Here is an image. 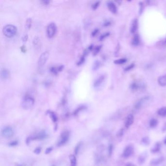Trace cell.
<instances>
[{"label":"cell","mask_w":166,"mask_h":166,"mask_svg":"<svg viewBox=\"0 0 166 166\" xmlns=\"http://www.w3.org/2000/svg\"><path fill=\"white\" fill-rule=\"evenodd\" d=\"M134 122V117L132 114H129L125 121V127L126 128L128 129L132 125Z\"/></svg>","instance_id":"11"},{"label":"cell","mask_w":166,"mask_h":166,"mask_svg":"<svg viewBox=\"0 0 166 166\" xmlns=\"http://www.w3.org/2000/svg\"><path fill=\"white\" fill-rule=\"evenodd\" d=\"M165 42V43H166V39H165V42Z\"/></svg>","instance_id":"51"},{"label":"cell","mask_w":166,"mask_h":166,"mask_svg":"<svg viewBox=\"0 0 166 166\" xmlns=\"http://www.w3.org/2000/svg\"><path fill=\"white\" fill-rule=\"evenodd\" d=\"M127 60L126 58H121L119 59L114 60L113 62L114 64L120 65V64H124L125 63H126Z\"/></svg>","instance_id":"24"},{"label":"cell","mask_w":166,"mask_h":166,"mask_svg":"<svg viewBox=\"0 0 166 166\" xmlns=\"http://www.w3.org/2000/svg\"><path fill=\"white\" fill-rule=\"evenodd\" d=\"M139 13L140 15L141 14L144 10V4L142 2H139Z\"/></svg>","instance_id":"34"},{"label":"cell","mask_w":166,"mask_h":166,"mask_svg":"<svg viewBox=\"0 0 166 166\" xmlns=\"http://www.w3.org/2000/svg\"><path fill=\"white\" fill-rule=\"evenodd\" d=\"M42 151V148L40 147L36 148L34 150V152L36 155H39Z\"/></svg>","instance_id":"38"},{"label":"cell","mask_w":166,"mask_h":166,"mask_svg":"<svg viewBox=\"0 0 166 166\" xmlns=\"http://www.w3.org/2000/svg\"><path fill=\"white\" fill-rule=\"evenodd\" d=\"M69 159H70V166H76L77 161H76V157L75 155H70L69 156Z\"/></svg>","instance_id":"20"},{"label":"cell","mask_w":166,"mask_h":166,"mask_svg":"<svg viewBox=\"0 0 166 166\" xmlns=\"http://www.w3.org/2000/svg\"><path fill=\"white\" fill-rule=\"evenodd\" d=\"M9 75V73L8 69L5 68H3V69H2L1 72V76L2 79H8Z\"/></svg>","instance_id":"17"},{"label":"cell","mask_w":166,"mask_h":166,"mask_svg":"<svg viewBox=\"0 0 166 166\" xmlns=\"http://www.w3.org/2000/svg\"><path fill=\"white\" fill-rule=\"evenodd\" d=\"M135 64H134V63H131V64H130V65H129L127 67H126L125 68V71L127 72V71H129L131 70L133 68L135 67Z\"/></svg>","instance_id":"32"},{"label":"cell","mask_w":166,"mask_h":166,"mask_svg":"<svg viewBox=\"0 0 166 166\" xmlns=\"http://www.w3.org/2000/svg\"><path fill=\"white\" fill-rule=\"evenodd\" d=\"M100 65H101V62L100 61H99V60L95 61L94 62V63L93 64V70L94 71H97L100 67Z\"/></svg>","instance_id":"27"},{"label":"cell","mask_w":166,"mask_h":166,"mask_svg":"<svg viewBox=\"0 0 166 166\" xmlns=\"http://www.w3.org/2000/svg\"><path fill=\"white\" fill-rule=\"evenodd\" d=\"M32 20L31 18H28L27 19L25 22V28L27 30H29L32 25Z\"/></svg>","instance_id":"26"},{"label":"cell","mask_w":166,"mask_h":166,"mask_svg":"<svg viewBox=\"0 0 166 166\" xmlns=\"http://www.w3.org/2000/svg\"><path fill=\"white\" fill-rule=\"evenodd\" d=\"M47 134L44 131H42L40 132L35 133L30 137L27 138V143L28 144L31 141H35V140H42L45 139L47 137Z\"/></svg>","instance_id":"3"},{"label":"cell","mask_w":166,"mask_h":166,"mask_svg":"<svg viewBox=\"0 0 166 166\" xmlns=\"http://www.w3.org/2000/svg\"><path fill=\"white\" fill-rule=\"evenodd\" d=\"M138 22L137 19H133L132 20V23H131V28H130V32L132 34L135 33L136 30H137V29H138Z\"/></svg>","instance_id":"13"},{"label":"cell","mask_w":166,"mask_h":166,"mask_svg":"<svg viewBox=\"0 0 166 166\" xmlns=\"http://www.w3.org/2000/svg\"><path fill=\"white\" fill-rule=\"evenodd\" d=\"M81 146H82V143L81 142H79L75 146V150H74V152H75V155H78L79 154Z\"/></svg>","instance_id":"30"},{"label":"cell","mask_w":166,"mask_h":166,"mask_svg":"<svg viewBox=\"0 0 166 166\" xmlns=\"http://www.w3.org/2000/svg\"><path fill=\"white\" fill-rule=\"evenodd\" d=\"M158 82L161 86H166V74L159 76L158 79Z\"/></svg>","instance_id":"16"},{"label":"cell","mask_w":166,"mask_h":166,"mask_svg":"<svg viewBox=\"0 0 166 166\" xmlns=\"http://www.w3.org/2000/svg\"><path fill=\"white\" fill-rule=\"evenodd\" d=\"M101 47H102L101 46H99V45L95 46L93 50L94 55H96L97 54H98L99 52L100 49H101Z\"/></svg>","instance_id":"31"},{"label":"cell","mask_w":166,"mask_h":166,"mask_svg":"<svg viewBox=\"0 0 166 166\" xmlns=\"http://www.w3.org/2000/svg\"><path fill=\"white\" fill-rule=\"evenodd\" d=\"M39 42H40L39 38H38V37H35L33 39V43L35 46H36V45H38V43H39Z\"/></svg>","instance_id":"40"},{"label":"cell","mask_w":166,"mask_h":166,"mask_svg":"<svg viewBox=\"0 0 166 166\" xmlns=\"http://www.w3.org/2000/svg\"><path fill=\"white\" fill-rule=\"evenodd\" d=\"M105 76L104 75H100L97 79L94 81V87L96 89H98L102 86L105 80Z\"/></svg>","instance_id":"8"},{"label":"cell","mask_w":166,"mask_h":166,"mask_svg":"<svg viewBox=\"0 0 166 166\" xmlns=\"http://www.w3.org/2000/svg\"><path fill=\"white\" fill-rule=\"evenodd\" d=\"M133 152V146L132 145H129L125 148L123 152V156L125 158H127L132 155Z\"/></svg>","instance_id":"10"},{"label":"cell","mask_w":166,"mask_h":166,"mask_svg":"<svg viewBox=\"0 0 166 166\" xmlns=\"http://www.w3.org/2000/svg\"><path fill=\"white\" fill-rule=\"evenodd\" d=\"M110 33H109V32H106V33H104V34H102V35H101L100 36V38H99L100 41H103V40H104L106 37H108Z\"/></svg>","instance_id":"36"},{"label":"cell","mask_w":166,"mask_h":166,"mask_svg":"<svg viewBox=\"0 0 166 166\" xmlns=\"http://www.w3.org/2000/svg\"><path fill=\"white\" fill-rule=\"evenodd\" d=\"M46 114L49 116L51 119L54 123H56L58 121V117L57 116V114L54 112L52 111L48 110L46 112Z\"/></svg>","instance_id":"14"},{"label":"cell","mask_w":166,"mask_h":166,"mask_svg":"<svg viewBox=\"0 0 166 166\" xmlns=\"http://www.w3.org/2000/svg\"><path fill=\"white\" fill-rule=\"evenodd\" d=\"M98 29H95V30L93 32V33H92V36H95L98 33Z\"/></svg>","instance_id":"47"},{"label":"cell","mask_w":166,"mask_h":166,"mask_svg":"<svg viewBox=\"0 0 166 166\" xmlns=\"http://www.w3.org/2000/svg\"><path fill=\"white\" fill-rule=\"evenodd\" d=\"M150 140L148 136L144 137L141 141V144L145 146H147L150 144Z\"/></svg>","instance_id":"22"},{"label":"cell","mask_w":166,"mask_h":166,"mask_svg":"<svg viewBox=\"0 0 166 166\" xmlns=\"http://www.w3.org/2000/svg\"><path fill=\"white\" fill-rule=\"evenodd\" d=\"M158 122L157 119L155 118H152L150 121L149 125L151 128H155L158 125Z\"/></svg>","instance_id":"25"},{"label":"cell","mask_w":166,"mask_h":166,"mask_svg":"<svg viewBox=\"0 0 166 166\" xmlns=\"http://www.w3.org/2000/svg\"><path fill=\"white\" fill-rule=\"evenodd\" d=\"M146 160V156L144 155H140L138 158V163L140 165L143 164Z\"/></svg>","instance_id":"28"},{"label":"cell","mask_w":166,"mask_h":166,"mask_svg":"<svg viewBox=\"0 0 166 166\" xmlns=\"http://www.w3.org/2000/svg\"><path fill=\"white\" fill-rule=\"evenodd\" d=\"M8 145L10 147H15V146H17L18 145V142L17 141H16V140L12 141L11 142H10Z\"/></svg>","instance_id":"37"},{"label":"cell","mask_w":166,"mask_h":166,"mask_svg":"<svg viewBox=\"0 0 166 166\" xmlns=\"http://www.w3.org/2000/svg\"><path fill=\"white\" fill-rule=\"evenodd\" d=\"M113 146L112 144L110 145L109 148H108V154L110 156H111L112 153H113Z\"/></svg>","instance_id":"39"},{"label":"cell","mask_w":166,"mask_h":166,"mask_svg":"<svg viewBox=\"0 0 166 166\" xmlns=\"http://www.w3.org/2000/svg\"><path fill=\"white\" fill-rule=\"evenodd\" d=\"M84 61H85V56L83 55V56L80 59V60H79V62H78V64H78V65H80L82 64L83 62H84Z\"/></svg>","instance_id":"43"},{"label":"cell","mask_w":166,"mask_h":166,"mask_svg":"<svg viewBox=\"0 0 166 166\" xmlns=\"http://www.w3.org/2000/svg\"><path fill=\"white\" fill-rule=\"evenodd\" d=\"M107 7L109 10L113 14H117V8L116 4L113 2L110 1L107 3Z\"/></svg>","instance_id":"12"},{"label":"cell","mask_w":166,"mask_h":166,"mask_svg":"<svg viewBox=\"0 0 166 166\" xmlns=\"http://www.w3.org/2000/svg\"><path fill=\"white\" fill-rule=\"evenodd\" d=\"M132 45L133 46H138L140 44V40L139 36L137 34H135L132 38Z\"/></svg>","instance_id":"18"},{"label":"cell","mask_w":166,"mask_h":166,"mask_svg":"<svg viewBox=\"0 0 166 166\" xmlns=\"http://www.w3.org/2000/svg\"><path fill=\"white\" fill-rule=\"evenodd\" d=\"M162 131L163 132H166V122L163 126Z\"/></svg>","instance_id":"46"},{"label":"cell","mask_w":166,"mask_h":166,"mask_svg":"<svg viewBox=\"0 0 166 166\" xmlns=\"http://www.w3.org/2000/svg\"><path fill=\"white\" fill-rule=\"evenodd\" d=\"M49 54L48 51H45L42 53L38 60V65L39 68H42L45 65L49 58Z\"/></svg>","instance_id":"7"},{"label":"cell","mask_w":166,"mask_h":166,"mask_svg":"<svg viewBox=\"0 0 166 166\" xmlns=\"http://www.w3.org/2000/svg\"><path fill=\"white\" fill-rule=\"evenodd\" d=\"M14 130L11 126H4L1 131V136L5 138H10L13 137L14 135Z\"/></svg>","instance_id":"2"},{"label":"cell","mask_w":166,"mask_h":166,"mask_svg":"<svg viewBox=\"0 0 166 166\" xmlns=\"http://www.w3.org/2000/svg\"><path fill=\"white\" fill-rule=\"evenodd\" d=\"M22 40H23V42H27V40H28V36L26 35L24 36H23Z\"/></svg>","instance_id":"45"},{"label":"cell","mask_w":166,"mask_h":166,"mask_svg":"<svg viewBox=\"0 0 166 166\" xmlns=\"http://www.w3.org/2000/svg\"><path fill=\"white\" fill-rule=\"evenodd\" d=\"M157 113L159 116L162 117H166V107H164L160 109H159L157 112Z\"/></svg>","instance_id":"21"},{"label":"cell","mask_w":166,"mask_h":166,"mask_svg":"<svg viewBox=\"0 0 166 166\" xmlns=\"http://www.w3.org/2000/svg\"><path fill=\"white\" fill-rule=\"evenodd\" d=\"M17 32V27L12 24H8L4 27L3 33L7 38H12L14 37Z\"/></svg>","instance_id":"1"},{"label":"cell","mask_w":166,"mask_h":166,"mask_svg":"<svg viewBox=\"0 0 166 166\" xmlns=\"http://www.w3.org/2000/svg\"><path fill=\"white\" fill-rule=\"evenodd\" d=\"M50 71L54 74H57L58 72H59V70H58V68H56V67H54L50 69Z\"/></svg>","instance_id":"41"},{"label":"cell","mask_w":166,"mask_h":166,"mask_svg":"<svg viewBox=\"0 0 166 166\" xmlns=\"http://www.w3.org/2000/svg\"><path fill=\"white\" fill-rule=\"evenodd\" d=\"M164 161V157H161L155 159L151 161V166H157L162 163Z\"/></svg>","instance_id":"15"},{"label":"cell","mask_w":166,"mask_h":166,"mask_svg":"<svg viewBox=\"0 0 166 166\" xmlns=\"http://www.w3.org/2000/svg\"><path fill=\"white\" fill-rule=\"evenodd\" d=\"M85 108H86V107L82 105L81 106H79V107L74 112V113H73L74 116L77 115V114H79L81 111H82L83 110L85 109Z\"/></svg>","instance_id":"29"},{"label":"cell","mask_w":166,"mask_h":166,"mask_svg":"<svg viewBox=\"0 0 166 166\" xmlns=\"http://www.w3.org/2000/svg\"><path fill=\"white\" fill-rule=\"evenodd\" d=\"M161 145L160 142H157L155 144V146L151 150V152L153 154H156L160 151Z\"/></svg>","instance_id":"19"},{"label":"cell","mask_w":166,"mask_h":166,"mask_svg":"<svg viewBox=\"0 0 166 166\" xmlns=\"http://www.w3.org/2000/svg\"><path fill=\"white\" fill-rule=\"evenodd\" d=\"M34 98L29 95H27L23 99L22 102V107L24 109H30L34 106Z\"/></svg>","instance_id":"4"},{"label":"cell","mask_w":166,"mask_h":166,"mask_svg":"<svg viewBox=\"0 0 166 166\" xmlns=\"http://www.w3.org/2000/svg\"><path fill=\"white\" fill-rule=\"evenodd\" d=\"M124 133V130L123 129H121L117 133V136L118 137H121L122 136H123Z\"/></svg>","instance_id":"33"},{"label":"cell","mask_w":166,"mask_h":166,"mask_svg":"<svg viewBox=\"0 0 166 166\" xmlns=\"http://www.w3.org/2000/svg\"><path fill=\"white\" fill-rule=\"evenodd\" d=\"M70 138V132L68 131H64L61 133L60 139L57 142L58 147L63 146L66 143H67Z\"/></svg>","instance_id":"5"},{"label":"cell","mask_w":166,"mask_h":166,"mask_svg":"<svg viewBox=\"0 0 166 166\" xmlns=\"http://www.w3.org/2000/svg\"><path fill=\"white\" fill-rule=\"evenodd\" d=\"M150 99V97L146 96L140 99L139 100L136 102L135 106V108L136 110H139L143 106L145 103L147 102Z\"/></svg>","instance_id":"9"},{"label":"cell","mask_w":166,"mask_h":166,"mask_svg":"<svg viewBox=\"0 0 166 166\" xmlns=\"http://www.w3.org/2000/svg\"><path fill=\"white\" fill-rule=\"evenodd\" d=\"M140 88L139 84L136 82H133L130 85V88L132 91L138 90Z\"/></svg>","instance_id":"23"},{"label":"cell","mask_w":166,"mask_h":166,"mask_svg":"<svg viewBox=\"0 0 166 166\" xmlns=\"http://www.w3.org/2000/svg\"><path fill=\"white\" fill-rule=\"evenodd\" d=\"M111 24V23L110 21H106L104 23V26L105 27H109Z\"/></svg>","instance_id":"44"},{"label":"cell","mask_w":166,"mask_h":166,"mask_svg":"<svg viewBox=\"0 0 166 166\" xmlns=\"http://www.w3.org/2000/svg\"><path fill=\"white\" fill-rule=\"evenodd\" d=\"M126 166H135L134 165H133L132 163H128Z\"/></svg>","instance_id":"49"},{"label":"cell","mask_w":166,"mask_h":166,"mask_svg":"<svg viewBox=\"0 0 166 166\" xmlns=\"http://www.w3.org/2000/svg\"><path fill=\"white\" fill-rule=\"evenodd\" d=\"M53 149L52 147H50L46 149L45 151V154L46 155H48L50 152H51L53 151Z\"/></svg>","instance_id":"42"},{"label":"cell","mask_w":166,"mask_h":166,"mask_svg":"<svg viewBox=\"0 0 166 166\" xmlns=\"http://www.w3.org/2000/svg\"><path fill=\"white\" fill-rule=\"evenodd\" d=\"M57 32V26L55 23H51L48 25L46 28V33L48 37L52 38Z\"/></svg>","instance_id":"6"},{"label":"cell","mask_w":166,"mask_h":166,"mask_svg":"<svg viewBox=\"0 0 166 166\" xmlns=\"http://www.w3.org/2000/svg\"><path fill=\"white\" fill-rule=\"evenodd\" d=\"M164 143L166 145V137L165 138V139H164Z\"/></svg>","instance_id":"50"},{"label":"cell","mask_w":166,"mask_h":166,"mask_svg":"<svg viewBox=\"0 0 166 166\" xmlns=\"http://www.w3.org/2000/svg\"><path fill=\"white\" fill-rule=\"evenodd\" d=\"M100 4V2L98 1V2H96L95 3H94V4H92V8L93 10H95L97 9L98 8L99 5Z\"/></svg>","instance_id":"35"},{"label":"cell","mask_w":166,"mask_h":166,"mask_svg":"<svg viewBox=\"0 0 166 166\" xmlns=\"http://www.w3.org/2000/svg\"><path fill=\"white\" fill-rule=\"evenodd\" d=\"M42 3L43 4H45V5H48L50 3V1H42Z\"/></svg>","instance_id":"48"}]
</instances>
